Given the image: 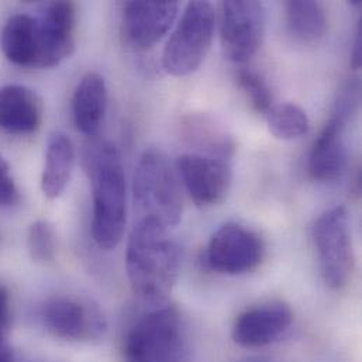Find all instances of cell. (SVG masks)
Returning <instances> with one entry per match:
<instances>
[{
    "mask_svg": "<svg viewBox=\"0 0 362 362\" xmlns=\"http://www.w3.org/2000/svg\"><path fill=\"white\" fill-rule=\"evenodd\" d=\"M126 269L134 293L144 303L167 302L181 272V250L164 224L140 218L127 243Z\"/></svg>",
    "mask_w": 362,
    "mask_h": 362,
    "instance_id": "6da1fadb",
    "label": "cell"
},
{
    "mask_svg": "<svg viewBox=\"0 0 362 362\" xmlns=\"http://www.w3.org/2000/svg\"><path fill=\"white\" fill-rule=\"evenodd\" d=\"M83 165L92 186V235L99 248L115 250L126 230L127 187L122 157L109 141H90Z\"/></svg>",
    "mask_w": 362,
    "mask_h": 362,
    "instance_id": "7a4b0ae2",
    "label": "cell"
},
{
    "mask_svg": "<svg viewBox=\"0 0 362 362\" xmlns=\"http://www.w3.org/2000/svg\"><path fill=\"white\" fill-rule=\"evenodd\" d=\"M124 362H187L189 347L180 310L165 303L134 319L124 346Z\"/></svg>",
    "mask_w": 362,
    "mask_h": 362,
    "instance_id": "3957f363",
    "label": "cell"
},
{
    "mask_svg": "<svg viewBox=\"0 0 362 362\" xmlns=\"http://www.w3.org/2000/svg\"><path fill=\"white\" fill-rule=\"evenodd\" d=\"M133 193L141 218H154L167 228L181 221L180 180L164 153L148 150L141 156L134 174Z\"/></svg>",
    "mask_w": 362,
    "mask_h": 362,
    "instance_id": "277c9868",
    "label": "cell"
},
{
    "mask_svg": "<svg viewBox=\"0 0 362 362\" xmlns=\"http://www.w3.org/2000/svg\"><path fill=\"white\" fill-rule=\"evenodd\" d=\"M214 25L216 13L211 3L190 1L164 49V69L178 78L193 74L207 57Z\"/></svg>",
    "mask_w": 362,
    "mask_h": 362,
    "instance_id": "5b68a950",
    "label": "cell"
},
{
    "mask_svg": "<svg viewBox=\"0 0 362 362\" xmlns=\"http://www.w3.org/2000/svg\"><path fill=\"white\" fill-rule=\"evenodd\" d=\"M313 238L325 284L334 291L343 289L354 269V251L347 209L336 206L323 213L313 227Z\"/></svg>",
    "mask_w": 362,
    "mask_h": 362,
    "instance_id": "8992f818",
    "label": "cell"
},
{
    "mask_svg": "<svg viewBox=\"0 0 362 362\" xmlns=\"http://www.w3.org/2000/svg\"><path fill=\"white\" fill-rule=\"evenodd\" d=\"M41 320L52 337L65 341L93 343L107 332V320L96 303L69 295L47 299L41 308Z\"/></svg>",
    "mask_w": 362,
    "mask_h": 362,
    "instance_id": "52a82bcc",
    "label": "cell"
},
{
    "mask_svg": "<svg viewBox=\"0 0 362 362\" xmlns=\"http://www.w3.org/2000/svg\"><path fill=\"white\" fill-rule=\"evenodd\" d=\"M265 31L264 6L254 0L220 4V41L223 54L235 64L248 62L259 49Z\"/></svg>",
    "mask_w": 362,
    "mask_h": 362,
    "instance_id": "ba28073f",
    "label": "cell"
},
{
    "mask_svg": "<svg viewBox=\"0 0 362 362\" xmlns=\"http://www.w3.org/2000/svg\"><path fill=\"white\" fill-rule=\"evenodd\" d=\"M265 245L252 230L227 223L210 238L204 252L209 269L224 275H243L254 271L264 259Z\"/></svg>",
    "mask_w": 362,
    "mask_h": 362,
    "instance_id": "9c48e42d",
    "label": "cell"
},
{
    "mask_svg": "<svg viewBox=\"0 0 362 362\" xmlns=\"http://www.w3.org/2000/svg\"><path fill=\"white\" fill-rule=\"evenodd\" d=\"M357 107L358 103L354 99L343 95L339 96L333 115L310 153L309 173L315 181H337L346 173L349 161L346 130Z\"/></svg>",
    "mask_w": 362,
    "mask_h": 362,
    "instance_id": "30bf717a",
    "label": "cell"
},
{
    "mask_svg": "<svg viewBox=\"0 0 362 362\" xmlns=\"http://www.w3.org/2000/svg\"><path fill=\"white\" fill-rule=\"evenodd\" d=\"M76 8L72 1H52L37 18L38 68H52L69 58L75 49Z\"/></svg>",
    "mask_w": 362,
    "mask_h": 362,
    "instance_id": "8fae6325",
    "label": "cell"
},
{
    "mask_svg": "<svg viewBox=\"0 0 362 362\" xmlns=\"http://www.w3.org/2000/svg\"><path fill=\"white\" fill-rule=\"evenodd\" d=\"M175 171L199 207L220 203L233 181L231 165L227 160L194 153L181 156L175 163Z\"/></svg>",
    "mask_w": 362,
    "mask_h": 362,
    "instance_id": "7c38bea8",
    "label": "cell"
},
{
    "mask_svg": "<svg viewBox=\"0 0 362 362\" xmlns=\"http://www.w3.org/2000/svg\"><path fill=\"white\" fill-rule=\"evenodd\" d=\"M178 3L168 0L127 1L123 6L122 31L124 41L134 49H150L173 27L178 16Z\"/></svg>",
    "mask_w": 362,
    "mask_h": 362,
    "instance_id": "4fadbf2b",
    "label": "cell"
},
{
    "mask_svg": "<svg viewBox=\"0 0 362 362\" xmlns=\"http://www.w3.org/2000/svg\"><path fill=\"white\" fill-rule=\"evenodd\" d=\"M293 313L281 302L265 303L241 313L233 326V340L244 349H259L279 340L292 326Z\"/></svg>",
    "mask_w": 362,
    "mask_h": 362,
    "instance_id": "5bb4252c",
    "label": "cell"
},
{
    "mask_svg": "<svg viewBox=\"0 0 362 362\" xmlns=\"http://www.w3.org/2000/svg\"><path fill=\"white\" fill-rule=\"evenodd\" d=\"M42 122L40 96L20 85L0 88V130L10 134H31Z\"/></svg>",
    "mask_w": 362,
    "mask_h": 362,
    "instance_id": "9a60e30c",
    "label": "cell"
},
{
    "mask_svg": "<svg viewBox=\"0 0 362 362\" xmlns=\"http://www.w3.org/2000/svg\"><path fill=\"white\" fill-rule=\"evenodd\" d=\"M182 139L200 156L227 160L235 151V141L227 127L207 113H189L181 122Z\"/></svg>",
    "mask_w": 362,
    "mask_h": 362,
    "instance_id": "2e32d148",
    "label": "cell"
},
{
    "mask_svg": "<svg viewBox=\"0 0 362 362\" xmlns=\"http://www.w3.org/2000/svg\"><path fill=\"white\" fill-rule=\"evenodd\" d=\"M107 86L105 78L98 72H88L78 83L72 98V115L76 129L95 137L105 120L107 110Z\"/></svg>",
    "mask_w": 362,
    "mask_h": 362,
    "instance_id": "e0dca14e",
    "label": "cell"
},
{
    "mask_svg": "<svg viewBox=\"0 0 362 362\" xmlns=\"http://www.w3.org/2000/svg\"><path fill=\"white\" fill-rule=\"evenodd\" d=\"M75 164V147L64 133L49 136L41 175V190L45 197L57 199L66 189Z\"/></svg>",
    "mask_w": 362,
    "mask_h": 362,
    "instance_id": "ac0fdd59",
    "label": "cell"
},
{
    "mask_svg": "<svg viewBox=\"0 0 362 362\" xmlns=\"http://www.w3.org/2000/svg\"><path fill=\"white\" fill-rule=\"evenodd\" d=\"M4 57L20 66H35L37 62V18L16 14L7 20L0 33Z\"/></svg>",
    "mask_w": 362,
    "mask_h": 362,
    "instance_id": "d6986e66",
    "label": "cell"
},
{
    "mask_svg": "<svg viewBox=\"0 0 362 362\" xmlns=\"http://www.w3.org/2000/svg\"><path fill=\"white\" fill-rule=\"evenodd\" d=\"M289 33L299 41L315 42L323 38L327 30V16L322 3L295 0L285 4Z\"/></svg>",
    "mask_w": 362,
    "mask_h": 362,
    "instance_id": "ffe728a7",
    "label": "cell"
},
{
    "mask_svg": "<svg viewBox=\"0 0 362 362\" xmlns=\"http://www.w3.org/2000/svg\"><path fill=\"white\" fill-rule=\"evenodd\" d=\"M267 124L272 136L279 140H296L308 134L310 122L306 112L295 103H279L265 113Z\"/></svg>",
    "mask_w": 362,
    "mask_h": 362,
    "instance_id": "44dd1931",
    "label": "cell"
},
{
    "mask_svg": "<svg viewBox=\"0 0 362 362\" xmlns=\"http://www.w3.org/2000/svg\"><path fill=\"white\" fill-rule=\"evenodd\" d=\"M27 248L33 261L49 264L55 258V233L45 220L34 221L27 234Z\"/></svg>",
    "mask_w": 362,
    "mask_h": 362,
    "instance_id": "7402d4cb",
    "label": "cell"
},
{
    "mask_svg": "<svg viewBox=\"0 0 362 362\" xmlns=\"http://www.w3.org/2000/svg\"><path fill=\"white\" fill-rule=\"evenodd\" d=\"M237 82L257 112L267 113L272 107V92L258 72L241 69L237 75Z\"/></svg>",
    "mask_w": 362,
    "mask_h": 362,
    "instance_id": "603a6c76",
    "label": "cell"
},
{
    "mask_svg": "<svg viewBox=\"0 0 362 362\" xmlns=\"http://www.w3.org/2000/svg\"><path fill=\"white\" fill-rule=\"evenodd\" d=\"M20 200V192L13 180L10 165L0 156V206L10 207Z\"/></svg>",
    "mask_w": 362,
    "mask_h": 362,
    "instance_id": "cb8c5ba5",
    "label": "cell"
},
{
    "mask_svg": "<svg viewBox=\"0 0 362 362\" xmlns=\"http://www.w3.org/2000/svg\"><path fill=\"white\" fill-rule=\"evenodd\" d=\"M10 319V295L7 288L0 284V339L7 337Z\"/></svg>",
    "mask_w": 362,
    "mask_h": 362,
    "instance_id": "d4e9b609",
    "label": "cell"
},
{
    "mask_svg": "<svg viewBox=\"0 0 362 362\" xmlns=\"http://www.w3.org/2000/svg\"><path fill=\"white\" fill-rule=\"evenodd\" d=\"M362 25L361 21L357 25L356 30V38H354V45H353V52H351V68L354 71H358L361 68L362 61Z\"/></svg>",
    "mask_w": 362,
    "mask_h": 362,
    "instance_id": "484cf974",
    "label": "cell"
},
{
    "mask_svg": "<svg viewBox=\"0 0 362 362\" xmlns=\"http://www.w3.org/2000/svg\"><path fill=\"white\" fill-rule=\"evenodd\" d=\"M0 362H16L14 354L6 339H0Z\"/></svg>",
    "mask_w": 362,
    "mask_h": 362,
    "instance_id": "4316f807",
    "label": "cell"
}]
</instances>
